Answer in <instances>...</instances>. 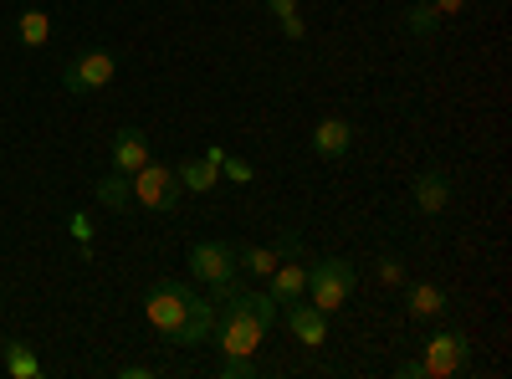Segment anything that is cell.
<instances>
[{"instance_id":"24","label":"cell","mask_w":512,"mask_h":379,"mask_svg":"<svg viewBox=\"0 0 512 379\" xmlns=\"http://www.w3.org/2000/svg\"><path fill=\"white\" fill-rule=\"evenodd\" d=\"M154 374V364H123L118 369V379H149Z\"/></svg>"},{"instance_id":"11","label":"cell","mask_w":512,"mask_h":379,"mask_svg":"<svg viewBox=\"0 0 512 379\" xmlns=\"http://www.w3.org/2000/svg\"><path fill=\"white\" fill-rule=\"evenodd\" d=\"M354 139H359V129H354L349 118H323L318 129H313V154L318 159H344L354 149Z\"/></svg>"},{"instance_id":"1","label":"cell","mask_w":512,"mask_h":379,"mask_svg":"<svg viewBox=\"0 0 512 379\" xmlns=\"http://www.w3.org/2000/svg\"><path fill=\"white\" fill-rule=\"evenodd\" d=\"M144 318L149 328L159 333L164 344H175V349H195L210 339V328H216V303L200 298V292L180 277H164L149 287V298H144Z\"/></svg>"},{"instance_id":"12","label":"cell","mask_w":512,"mask_h":379,"mask_svg":"<svg viewBox=\"0 0 512 379\" xmlns=\"http://www.w3.org/2000/svg\"><path fill=\"white\" fill-rule=\"evenodd\" d=\"M149 159L154 154H149V134L144 129H118L113 134V170L118 175H139Z\"/></svg>"},{"instance_id":"3","label":"cell","mask_w":512,"mask_h":379,"mask_svg":"<svg viewBox=\"0 0 512 379\" xmlns=\"http://www.w3.org/2000/svg\"><path fill=\"white\" fill-rule=\"evenodd\" d=\"M113 77H118V57H113L108 47H88L82 57H72V62L62 67V88H67L72 98H93V93L108 88Z\"/></svg>"},{"instance_id":"18","label":"cell","mask_w":512,"mask_h":379,"mask_svg":"<svg viewBox=\"0 0 512 379\" xmlns=\"http://www.w3.org/2000/svg\"><path fill=\"white\" fill-rule=\"evenodd\" d=\"M16 36H21V47H31V52H36V47H47V41H52V16H47V11H36V6L21 11V16H16Z\"/></svg>"},{"instance_id":"4","label":"cell","mask_w":512,"mask_h":379,"mask_svg":"<svg viewBox=\"0 0 512 379\" xmlns=\"http://www.w3.org/2000/svg\"><path fill=\"white\" fill-rule=\"evenodd\" d=\"M420 364H425V379H451L472 364V339H466L461 328H436L431 339H425Z\"/></svg>"},{"instance_id":"22","label":"cell","mask_w":512,"mask_h":379,"mask_svg":"<svg viewBox=\"0 0 512 379\" xmlns=\"http://www.w3.org/2000/svg\"><path fill=\"white\" fill-rule=\"evenodd\" d=\"M221 180L251 185V180H256V170H251V159H241V154H221Z\"/></svg>"},{"instance_id":"15","label":"cell","mask_w":512,"mask_h":379,"mask_svg":"<svg viewBox=\"0 0 512 379\" xmlns=\"http://www.w3.org/2000/svg\"><path fill=\"white\" fill-rule=\"evenodd\" d=\"M175 175H180V190H195V195H210L221 185V170L205 154H190L185 164H175Z\"/></svg>"},{"instance_id":"23","label":"cell","mask_w":512,"mask_h":379,"mask_svg":"<svg viewBox=\"0 0 512 379\" xmlns=\"http://www.w3.org/2000/svg\"><path fill=\"white\" fill-rule=\"evenodd\" d=\"M379 282L384 287H400L405 282V262L395 257V251H384V257H379Z\"/></svg>"},{"instance_id":"6","label":"cell","mask_w":512,"mask_h":379,"mask_svg":"<svg viewBox=\"0 0 512 379\" xmlns=\"http://www.w3.org/2000/svg\"><path fill=\"white\" fill-rule=\"evenodd\" d=\"M134 180V205H144V210H175L180 205V175H175V164H159V159H149L139 175H128Z\"/></svg>"},{"instance_id":"7","label":"cell","mask_w":512,"mask_h":379,"mask_svg":"<svg viewBox=\"0 0 512 379\" xmlns=\"http://www.w3.org/2000/svg\"><path fill=\"white\" fill-rule=\"evenodd\" d=\"M190 272H195V282H205V287H221V282H231L241 267H236V246L231 241H195L190 246Z\"/></svg>"},{"instance_id":"20","label":"cell","mask_w":512,"mask_h":379,"mask_svg":"<svg viewBox=\"0 0 512 379\" xmlns=\"http://www.w3.org/2000/svg\"><path fill=\"white\" fill-rule=\"evenodd\" d=\"M405 26H410L415 36H431V31L441 26V11L431 6V0H425V6H410V11H405Z\"/></svg>"},{"instance_id":"5","label":"cell","mask_w":512,"mask_h":379,"mask_svg":"<svg viewBox=\"0 0 512 379\" xmlns=\"http://www.w3.org/2000/svg\"><path fill=\"white\" fill-rule=\"evenodd\" d=\"M216 344H221V354H256L267 344V323L256 318V313H246V308H226V313H216Z\"/></svg>"},{"instance_id":"28","label":"cell","mask_w":512,"mask_h":379,"mask_svg":"<svg viewBox=\"0 0 512 379\" xmlns=\"http://www.w3.org/2000/svg\"><path fill=\"white\" fill-rule=\"evenodd\" d=\"M0 313H6V303H0Z\"/></svg>"},{"instance_id":"9","label":"cell","mask_w":512,"mask_h":379,"mask_svg":"<svg viewBox=\"0 0 512 379\" xmlns=\"http://www.w3.org/2000/svg\"><path fill=\"white\" fill-rule=\"evenodd\" d=\"M410 195H415L420 216H441V210L451 205V175H446V170H420V175L410 180Z\"/></svg>"},{"instance_id":"13","label":"cell","mask_w":512,"mask_h":379,"mask_svg":"<svg viewBox=\"0 0 512 379\" xmlns=\"http://www.w3.org/2000/svg\"><path fill=\"white\" fill-rule=\"evenodd\" d=\"M267 282H272V303L287 308V303H297V298L308 292V267H303V262H292V257H282L277 272H272Z\"/></svg>"},{"instance_id":"26","label":"cell","mask_w":512,"mask_h":379,"mask_svg":"<svg viewBox=\"0 0 512 379\" xmlns=\"http://www.w3.org/2000/svg\"><path fill=\"white\" fill-rule=\"evenodd\" d=\"M400 374H405V379H425V364H420V359H400Z\"/></svg>"},{"instance_id":"10","label":"cell","mask_w":512,"mask_h":379,"mask_svg":"<svg viewBox=\"0 0 512 379\" xmlns=\"http://www.w3.org/2000/svg\"><path fill=\"white\" fill-rule=\"evenodd\" d=\"M282 257H297V236H282V246H236V267L251 277H272Z\"/></svg>"},{"instance_id":"25","label":"cell","mask_w":512,"mask_h":379,"mask_svg":"<svg viewBox=\"0 0 512 379\" xmlns=\"http://www.w3.org/2000/svg\"><path fill=\"white\" fill-rule=\"evenodd\" d=\"M431 6H436V11H441V21H446V16H461L466 0H431Z\"/></svg>"},{"instance_id":"14","label":"cell","mask_w":512,"mask_h":379,"mask_svg":"<svg viewBox=\"0 0 512 379\" xmlns=\"http://www.w3.org/2000/svg\"><path fill=\"white\" fill-rule=\"evenodd\" d=\"M405 303H410L415 318H431V323H441V318L451 313L446 287H436V282H410V287H405Z\"/></svg>"},{"instance_id":"8","label":"cell","mask_w":512,"mask_h":379,"mask_svg":"<svg viewBox=\"0 0 512 379\" xmlns=\"http://www.w3.org/2000/svg\"><path fill=\"white\" fill-rule=\"evenodd\" d=\"M282 323H287V333H292L303 349H323V344H328V313L313 308V303H303V298L282 308Z\"/></svg>"},{"instance_id":"2","label":"cell","mask_w":512,"mask_h":379,"mask_svg":"<svg viewBox=\"0 0 512 379\" xmlns=\"http://www.w3.org/2000/svg\"><path fill=\"white\" fill-rule=\"evenodd\" d=\"M354 287H359V267L349 257H323L318 267H308V292L303 298L323 313H338L349 298H354Z\"/></svg>"},{"instance_id":"19","label":"cell","mask_w":512,"mask_h":379,"mask_svg":"<svg viewBox=\"0 0 512 379\" xmlns=\"http://www.w3.org/2000/svg\"><path fill=\"white\" fill-rule=\"evenodd\" d=\"M267 11L277 16V26H282V36H287V41H303V36H308L303 16H297V0H267Z\"/></svg>"},{"instance_id":"16","label":"cell","mask_w":512,"mask_h":379,"mask_svg":"<svg viewBox=\"0 0 512 379\" xmlns=\"http://www.w3.org/2000/svg\"><path fill=\"white\" fill-rule=\"evenodd\" d=\"M0 369H6L11 379H41V359L31 354V344H0Z\"/></svg>"},{"instance_id":"21","label":"cell","mask_w":512,"mask_h":379,"mask_svg":"<svg viewBox=\"0 0 512 379\" xmlns=\"http://www.w3.org/2000/svg\"><path fill=\"white\" fill-rule=\"evenodd\" d=\"M256 374H262L256 354H226L221 359V379H256Z\"/></svg>"},{"instance_id":"27","label":"cell","mask_w":512,"mask_h":379,"mask_svg":"<svg viewBox=\"0 0 512 379\" xmlns=\"http://www.w3.org/2000/svg\"><path fill=\"white\" fill-rule=\"evenodd\" d=\"M72 231H77L82 241H93V226H88V216H72Z\"/></svg>"},{"instance_id":"17","label":"cell","mask_w":512,"mask_h":379,"mask_svg":"<svg viewBox=\"0 0 512 379\" xmlns=\"http://www.w3.org/2000/svg\"><path fill=\"white\" fill-rule=\"evenodd\" d=\"M93 195H98V205H108V210H134V180L128 175H103L98 185H93Z\"/></svg>"}]
</instances>
